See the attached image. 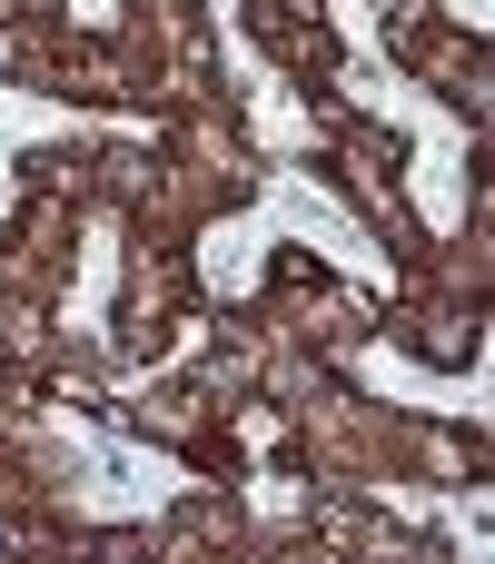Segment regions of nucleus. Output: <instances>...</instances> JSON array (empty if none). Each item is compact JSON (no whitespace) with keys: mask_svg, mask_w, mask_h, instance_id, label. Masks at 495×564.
<instances>
[{"mask_svg":"<svg viewBox=\"0 0 495 564\" xmlns=\"http://www.w3.org/2000/svg\"><path fill=\"white\" fill-rule=\"evenodd\" d=\"M30 139H159L149 109H69V99H40V89H0V218H10V188H20V149Z\"/></svg>","mask_w":495,"mask_h":564,"instance_id":"nucleus-6","label":"nucleus"},{"mask_svg":"<svg viewBox=\"0 0 495 564\" xmlns=\"http://www.w3.org/2000/svg\"><path fill=\"white\" fill-rule=\"evenodd\" d=\"M208 30H218V59H228V89L248 99V139H258V159H308V149H318V109H308L298 79L248 40V10H218Z\"/></svg>","mask_w":495,"mask_h":564,"instance_id":"nucleus-5","label":"nucleus"},{"mask_svg":"<svg viewBox=\"0 0 495 564\" xmlns=\"http://www.w3.org/2000/svg\"><path fill=\"white\" fill-rule=\"evenodd\" d=\"M0 69H10V40H0Z\"/></svg>","mask_w":495,"mask_h":564,"instance_id":"nucleus-12","label":"nucleus"},{"mask_svg":"<svg viewBox=\"0 0 495 564\" xmlns=\"http://www.w3.org/2000/svg\"><path fill=\"white\" fill-rule=\"evenodd\" d=\"M40 436L69 456L60 506H69L79 525H149V516H169V506L198 496V466H189V456H159V446H139V436L79 416V397L40 406Z\"/></svg>","mask_w":495,"mask_h":564,"instance_id":"nucleus-3","label":"nucleus"},{"mask_svg":"<svg viewBox=\"0 0 495 564\" xmlns=\"http://www.w3.org/2000/svg\"><path fill=\"white\" fill-rule=\"evenodd\" d=\"M278 248L327 258V268H337L347 288H367V297H397V288H407V278H397V258L357 228V208H347L337 188H318L308 169H288V159H268V169H258V208H238V218L198 228V288H208V297H228V307H248Z\"/></svg>","mask_w":495,"mask_h":564,"instance_id":"nucleus-1","label":"nucleus"},{"mask_svg":"<svg viewBox=\"0 0 495 564\" xmlns=\"http://www.w3.org/2000/svg\"><path fill=\"white\" fill-rule=\"evenodd\" d=\"M387 506H397V516H427V525H446L466 564H486V555H495V535H486V496H466V506H456V496H417V486H387Z\"/></svg>","mask_w":495,"mask_h":564,"instance_id":"nucleus-8","label":"nucleus"},{"mask_svg":"<svg viewBox=\"0 0 495 564\" xmlns=\"http://www.w3.org/2000/svg\"><path fill=\"white\" fill-rule=\"evenodd\" d=\"M318 10L337 20V50H347L337 89H347L357 109H377V119L407 139V198H417V218H427L437 238H466V218H476V178H466L476 129H466V109L437 99V89H417V79L387 59V30H377L367 0H318Z\"/></svg>","mask_w":495,"mask_h":564,"instance_id":"nucleus-2","label":"nucleus"},{"mask_svg":"<svg viewBox=\"0 0 495 564\" xmlns=\"http://www.w3.org/2000/svg\"><path fill=\"white\" fill-rule=\"evenodd\" d=\"M248 506H258V516H298V486H288V476H248Z\"/></svg>","mask_w":495,"mask_h":564,"instance_id":"nucleus-9","label":"nucleus"},{"mask_svg":"<svg viewBox=\"0 0 495 564\" xmlns=\"http://www.w3.org/2000/svg\"><path fill=\"white\" fill-rule=\"evenodd\" d=\"M446 20H456V30H476V40H486V30H495V0H446Z\"/></svg>","mask_w":495,"mask_h":564,"instance_id":"nucleus-10","label":"nucleus"},{"mask_svg":"<svg viewBox=\"0 0 495 564\" xmlns=\"http://www.w3.org/2000/svg\"><path fill=\"white\" fill-rule=\"evenodd\" d=\"M109 297H119V208H89V228H79V278H69L60 327H69L79 347H99V337H109Z\"/></svg>","mask_w":495,"mask_h":564,"instance_id":"nucleus-7","label":"nucleus"},{"mask_svg":"<svg viewBox=\"0 0 495 564\" xmlns=\"http://www.w3.org/2000/svg\"><path fill=\"white\" fill-rule=\"evenodd\" d=\"M218 10H248V0H208V20H218Z\"/></svg>","mask_w":495,"mask_h":564,"instance_id":"nucleus-11","label":"nucleus"},{"mask_svg":"<svg viewBox=\"0 0 495 564\" xmlns=\"http://www.w3.org/2000/svg\"><path fill=\"white\" fill-rule=\"evenodd\" d=\"M347 377H357L367 397H387V406H417V416H466V426L495 416V337L466 347V377H437V367H417L407 347L367 337V347H347Z\"/></svg>","mask_w":495,"mask_h":564,"instance_id":"nucleus-4","label":"nucleus"}]
</instances>
